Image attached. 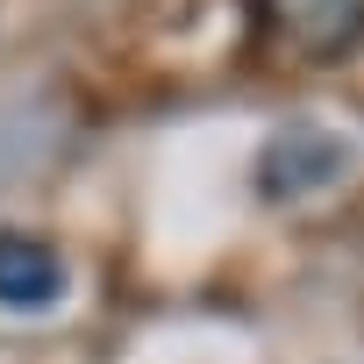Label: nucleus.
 <instances>
[{
    "mask_svg": "<svg viewBox=\"0 0 364 364\" xmlns=\"http://www.w3.org/2000/svg\"><path fill=\"white\" fill-rule=\"evenodd\" d=\"M272 36L307 65H343L364 43V0H264Z\"/></svg>",
    "mask_w": 364,
    "mask_h": 364,
    "instance_id": "nucleus-1",
    "label": "nucleus"
},
{
    "mask_svg": "<svg viewBox=\"0 0 364 364\" xmlns=\"http://www.w3.org/2000/svg\"><path fill=\"white\" fill-rule=\"evenodd\" d=\"M350 164V143L336 136V129H321V122H293V129H279L272 143H264V157H257V186L272 193V200H300V193H314V186H328V178Z\"/></svg>",
    "mask_w": 364,
    "mask_h": 364,
    "instance_id": "nucleus-2",
    "label": "nucleus"
},
{
    "mask_svg": "<svg viewBox=\"0 0 364 364\" xmlns=\"http://www.w3.org/2000/svg\"><path fill=\"white\" fill-rule=\"evenodd\" d=\"M65 293H72V272L43 236L0 229V307L8 314H50V307H65Z\"/></svg>",
    "mask_w": 364,
    "mask_h": 364,
    "instance_id": "nucleus-3",
    "label": "nucleus"
}]
</instances>
